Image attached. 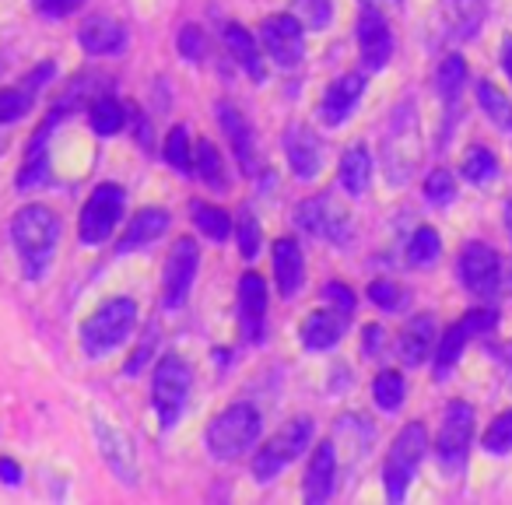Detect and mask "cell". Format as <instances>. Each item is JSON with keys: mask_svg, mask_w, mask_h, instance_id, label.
Returning a JSON list of instances; mask_svg holds the SVG:
<instances>
[{"mask_svg": "<svg viewBox=\"0 0 512 505\" xmlns=\"http://www.w3.org/2000/svg\"><path fill=\"white\" fill-rule=\"evenodd\" d=\"M190 214H193V221H197L200 232H204L207 239L221 242V239H228V232H232V218H228V214L221 211V207H214V204H193Z\"/></svg>", "mask_w": 512, "mask_h": 505, "instance_id": "34", "label": "cell"}, {"mask_svg": "<svg viewBox=\"0 0 512 505\" xmlns=\"http://www.w3.org/2000/svg\"><path fill=\"white\" fill-rule=\"evenodd\" d=\"M165 162L179 172H193V162H190V134L186 127H172L169 137H165Z\"/></svg>", "mask_w": 512, "mask_h": 505, "instance_id": "38", "label": "cell"}, {"mask_svg": "<svg viewBox=\"0 0 512 505\" xmlns=\"http://www.w3.org/2000/svg\"><path fill=\"white\" fill-rule=\"evenodd\" d=\"M299 8V22L306 29H327L330 18H334V4L330 0H295Z\"/></svg>", "mask_w": 512, "mask_h": 505, "instance_id": "40", "label": "cell"}, {"mask_svg": "<svg viewBox=\"0 0 512 505\" xmlns=\"http://www.w3.org/2000/svg\"><path fill=\"white\" fill-rule=\"evenodd\" d=\"M442 253V239L435 228H418V232L411 235V246H407V260H411L414 267H432L435 260H439Z\"/></svg>", "mask_w": 512, "mask_h": 505, "instance_id": "33", "label": "cell"}, {"mask_svg": "<svg viewBox=\"0 0 512 505\" xmlns=\"http://www.w3.org/2000/svg\"><path fill=\"white\" fill-rule=\"evenodd\" d=\"M463 176L477 186L491 183V179L498 176V158L491 155L488 148H470L467 155H463Z\"/></svg>", "mask_w": 512, "mask_h": 505, "instance_id": "35", "label": "cell"}, {"mask_svg": "<svg viewBox=\"0 0 512 505\" xmlns=\"http://www.w3.org/2000/svg\"><path fill=\"white\" fill-rule=\"evenodd\" d=\"M404 376L400 372H379L376 383H372V397H376V404L383 407V411H397L400 404H404Z\"/></svg>", "mask_w": 512, "mask_h": 505, "instance_id": "36", "label": "cell"}, {"mask_svg": "<svg viewBox=\"0 0 512 505\" xmlns=\"http://www.w3.org/2000/svg\"><path fill=\"white\" fill-rule=\"evenodd\" d=\"M379 337H383V330H379V327H365V351H376Z\"/></svg>", "mask_w": 512, "mask_h": 505, "instance_id": "49", "label": "cell"}, {"mask_svg": "<svg viewBox=\"0 0 512 505\" xmlns=\"http://www.w3.org/2000/svg\"><path fill=\"white\" fill-rule=\"evenodd\" d=\"M505 372H509V383H512V344H509V351H505Z\"/></svg>", "mask_w": 512, "mask_h": 505, "instance_id": "51", "label": "cell"}, {"mask_svg": "<svg viewBox=\"0 0 512 505\" xmlns=\"http://www.w3.org/2000/svg\"><path fill=\"white\" fill-rule=\"evenodd\" d=\"M225 46H228V53H232V57L239 60L242 71H249L256 81L264 78V64H260L256 43H253V36H249V32L242 29V25H228V29H225Z\"/></svg>", "mask_w": 512, "mask_h": 505, "instance_id": "29", "label": "cell"}, {"mask_svg": "<svg viewBox=\"0 0 512 505\" xmlns=\"http://www.w3.org/2000/svg\"><path fill=\"white\" fill-rule=\"evenodd\" d=\"M432 344H435V320L432 316H418L404 327L400 334V358L407 365H421L428 355H432Z\"/></svg>", "mask_w": 512, "mask_h": 505, "instance_id": "27", "label": "cell"}, {"mask_svg": "<svg viewBox=\"0 0 512 505\" xmlns=\"http://www.w3.org/2000/svg\"><path fill=\"white\" fill-rule=\"evenodd\" d=\"M369 299L376 302L379 309H397L400 302H404V295H400V288L393 285V281H372V288H369Z\"/></svg>", "mask_w": 512, "mask_h": 505, "instance_id": "43", "label": "cell"}, {"mask_svg": "<svg viewBox=\"0 0 512 505\" xmlns=\"http://www.w3.org/2000/svg\"><path fill=\"white\" fill-rule=\"evenodd\" d=\"M337 488V446L334 442H320L309 460L306 481H302V495L309 505H323Z\"/></svg>", "mask_w": 512, "mask_h": 505, "instance_id": "17", "label": "cell"}, {"mask_svg": "<svg viewBox=\"0 0 512 505\" xmlns=\"http://www.w3.org/2000/svg\"><path fill=\"white\" fill-rule=\"evenodd\" d=\"M200 267V249L190 235L176 239L169 260H165V274H162V306L165 309H179L186 302L193 288V278H197Z\"/></svg>", "mask_w": 512, "mask_h": 505, "instance_id": "10", "label": "cell"}, {"mask_svg": "<svg viewBox=\"0 0 512 505\" xmlns=\"http://www.w3.org/2000/svg\"><path fill=\"white\" fill-rule=\"evenodd\" d=\"M299 225L309 228L313 235H323V239L330 242H348V214H344V207L337 204L330 193H323V197H313L309 204L299 207Z\"/></svg>", "mask_w": 512, "mask_h": 505, "instance_id": "14", "label": "cell"}, {"mask_svg": "<svg viewBox=\"0 0 512 505\" xmlns=\"http://www.w3.org/2000/svg\"><path fill=\"white\" fill-rule=\"evenodd\" d=\"M383 158H386V179L390 183H407L421 158V134H418V116H414V106L404 102L397 109L390 123V134H386L383 144Z\"/></svg>", "mask_w": 512, "mask_h": 505, "instance_id": "5", "label": "cell"}, {"mask_svg": "<svg viewBox=\"0 0 512 505\" xmlns=\"http://www.w3.org/2000/svg\"><path fill=\"white\" fill-rule=\"evenodd\" d=\"M463 81H467V64H463V57L449 53V57L439 64V74H435L439 95L446 102H456V99H460V92H463Z\"/></svg>", "mask_w": 512, "mask_h": 505, "instance_id": "31", "label": "cell"}, {"mask_svg": "<svg viewBox=\"0 0 512 505\" xmlns=\"http://www.w3.org/2000/svg\"><path fill=\"white\" fill-rule=\"evenodd\" d=\"M425 449H428V432L418 421H411V425L393 439V449L383 467V484H386L390 502H404L407 488H411V481H414V470L425 460Z\"/></svg>", "mask_w": 512, "mask_h": 505, "instance_id": "4", "label": "cell"}, {"mask_svg": "<svg viewBox=\"0 0 512 505\" xmlns=\"http://www.w3.org/2000/svg\"><path fill=\"white\" fill-rule=\"evenodd\" d=\"M36 4V11L39 15H46V18H64V15H71V11H78L85 0H32Z\"/></svg>", "mask_w": 512, "mask_h": 505, "instance_id": "45", "label": "cell"}, {"mask_svg": "<svg viewBox=\"0 0 512 505\" xmlns=\"http://www.w3.org/2000/svg\"><path fill=\"white\" fill-rule=\"evenodd\" d=\"M267 320V285L260 274H242L239 278V327L242 337L253 344L264 341Z\"/></svg>", "mask_w": 512, "mask_h": 505, "instance_id": "16", "label": "cell"}, {"mask_svg": "<svg viewBox=\"0 0 512 505\" xmlns=\"http://www.w3.org/2000/svg\"><path fill=\"white\" fill-rule=\"evenodd\" d=\"M179 50H183L186 60H200V53H204V32L186 25L183 36H179Z\"/></svg>", "mask_w": 512, "mask_h": 505, "instance_id": "46", "label": "cell"}, {"mask_svg": "<svg viewBox=\"0 0 512 505\" xmlns=\"http://www.w3.org/2000/svg\"><path fill=\"white\" fill-rule=\"evenodd\" d=\"M358 50H362V60L372 67V71L390 64L393 32H390V25H386L383 11L365 8L362 15H358Z\"/></svg>", "mask_w": 512, "mask_h": 505, "instance_id": "15", "label": "cell"}, {"mask_svg": "<svg viewBox=\"0 0 512 505\" xmlns=\"http://www.w3.org/2000/svg\"><path fill=\"white\" fill-rule=\"evenodd\" d=\"M285 151H288V162H292V172L299 179H313L323 165V155H320V141H316L313 130H306L302 123L288 127L285 134Z\"/></svg>", "mask_w": 512, "mask_h": 505, "instance_id": "20", "label": "cell"}, {"mask_svg": "<svg viewBox=\"0 0 512 505\" xmlns=\"http://www.w3.org/2000/svg\"><path fill=\"white\" fill-rule=\"evenodd\" d=\"M169 228V214L158 211V207H144V211L134 214V221L127 225V232H123L120 239V253H130L134 246H148V242H155L158 235Z\"/></svg>", "mask_w": 512, "mask_h": 505, "instance_id": "24", "label": "cell"}, {"mask_svg": "<svg viewBox=\"0 0 512 505\" xmlns=\"http://www.w3.org/2000/svg\"><path fill=\"white\" fill-rule=\"evenodd\" d=\"M313 418H292L285 428H281L278 435H274L271 442H267L260 453L253 456V474L260 484L274 481V477L281 474V470L288 467L292 460H299L302 453H306V446L313 442Z\"/></svg>", "mask_w": 512, "mask_h": 505, "instance_id": "6", "label": "cell"}, {"mask_svg": "<svg viewBox=\"0 0 512 505\" xmlns=\"http://www.w3.org/2000/svg\"><path fill=\"white\" fill-rule=\"evenodd\" d=\"M495 327H498L495 309H470L460 323H453V327L439 337V351H435V379H446L449 372L456 369V362H460L463 348H467L474 337L491 334Z\"/></svg>", "mask_w": 512, "mask_h": 505, "instance_id": "9", "label": "cell"}, {"mask_svg": "<svg viewBox=\"0 0 512 505\" xmlns=\"http://www.w3.org/2000/svg\"><path fill=\"white\" fill-rule=\"evenodd\" d=\"M362 92H365V78H358V74H344V78H337L320 102V120L327 123V127H341V123L351 116V109L358 106Z\"/></svg>", "mask_w": 512, "mask_h": 505, "instance_id": "18", "label": "cell"}, {"mask_svg": "<svg viewBox=\"0 0 512 505\" xmlns=\"http://www.w3.org/2000/svg\"><path fill=\"white\" fill-rule=\"evenodd\" d=\"M193 172H197L207 186H214V190H225L228 186L225 165H221V155L214 151L211 141H197V162H193Z\"/></svg>", "mask_w": 512, "mask_h": 505, "instance_id": "32", "label": "cell"}, {"mask_svg": "<svg viewBox=\"0 0 512 505\" xmlns=\"http://www.w3.org/2000/svg\"><path fill=\"white\" fill-rule=\"evenodd\" d=\"M239 246H242V257L253 260L256 249H260V225L249 211L239 214Z\"/></svg>", "mask_w": 512, "mask_h": 505, "instance_id": "42", "label": "cell"}, {"mask_svg": "<svg viewBox=\"0 0 512 505\" xmlns=\"http://www.w3.org/2000/svg\"><path fill=\"white\" fill-rule=\"evenodd\" d=\"M344 327H348V316L344 313H337V309H316L302 323V344L313 351H327L344 337Z\"/></svg>", "mask_w": 512, "mask_h": 505, "instance_id": "22", "label": "cell"}, {"mask_svg": "<svg viewBox=\"0 0 512 505\" xmlns=\"http://www.w3.org/2000/svg\"><path fill=\"white\" fill-rule=\"evenodd\" d=\"M11 235H15V246L22 253L25 274L32 281H39L46 274V267L53 264V253H57L60 239V221L50 207L29 204L11 218Z\"/></svg>", "mask_w": 512, "mask_h": 505, "instance_id": "1", "label": "cell"}, {"mask_svg": "<svg viewBox=\"0 0 512 505\" xmlns=\"http://www.w3.org/2000/svg\"><path fill=\"white\" fill-rule=\"evenodd\" d=\"M505 228H509V239H512V197H509V204H505Z\"/></svg>", "mask_w": 512, "mask_h": 505, "instance_id": "50", "label": "cell"}, {"mask_svg": "<svg viewBox=\"0 0 512 505\" xmlns=\"http://www.w3.org/2000/svg\"><path fill=\"white\" fill-rule=\"evenodd\" d=\"M372 183V158L365 148H351L348 155L341 158V186L351 193V197H362Z\"/></svg>", "mask_w": 512, "mask_h": 505, "instance_id": "28", "label": "cell"}, {"mask_svg": "<svg viewBox=\"0 0 512 505\" xmlns=\"http://www.w3.org/2000/svg\"><path fill=\"white\" fill-rule=\"evenodd\" d=\"M470 439H474V407L453 400L446 407V418L439 428V442H435V453H439V467L446 477H456L467 467Z\"/></svg>", "mask_w": 512, "mask_h": 505, "instance_id": "7", "label": "cell"}, {"mask_svg": "<svg viewBox=\"0 0 512 505\" xmlns=\"http://www.w3.org/2000/svg\"><path fill=\"white\" fill-rule=\"evenodd\" d=\"M218 123H221V134L232 141V151L235 158H239V165L246 172H253V162H256V144H253V130H249V123L242 120V113L232 106V102H218Z\"/></svg>", "mask_w": 512, "mask_h": 505, "instance_id": "21", "label": "cell"}, {"mask_svg": "<svg viewBox=\"0 0 512 505\" xmlns=\"http://www.w3.org/2000/svg\"><path fill=\"white\" fill-rule=\"evenodd\" d=\"M484 449L495 456L512 453V411H502L488 425V432H484Z\"/></svg>", "mask_w": 512, "mask_h": 505, "instance_id": "39", "label": "cell"}, {"mask_svg": "<svg viewBox=\"0 0 512 505\" xmlns=\"http://www.w3.org/2000/svg\"><path fill=\"white\" fill-rule=\"evenodd\" d=\"M425 197L432 200L435 207H446L449 200L456 197V179H453V172L435 169L432 176L425 179Z\"/></svg>", "mask_w": 512, "mask_h": 505, "instance_id": "41", "label": "cell"}, {"mask_svg": "<svg viewBox=\"0 0 512 505\" xmlns=\"http://www.w3.org/2000/svg\"><path fill=\"white\" fill-rule=\"evenodd\" d=\"M137 323V306L130 299H109L106 306H99L81 327V348L92 358L109 355L113 348H120L130 337Z\"/></svg>", "mask_w": 512, "mask_h": 505, "instance_id": "3", "label": "cell"}, {"mask_svg": "<svg viewBox=\"0 0 512 505\" xmlns=\"http://www.w3.org/2000/svg\"><path fill=\"white\" fill-rule=\"evenodd\" d=\"M460 281L474 295H495L502 281V260L488 242H470L460 253Z\"/></svg>", "mask_w": 512, "mask_h": 505, "instance_id": "13", "label": "cell"}, {"mask_svg": "<svg viewBox=\"0 0 512 505\" xmlns=\"http://www.w3.org/2000/svg\"><path fill=\"white\" fill-rule=\"evenodd\" d=\"M274 278H278L281 295H295L302 281V253L295 239H278L274 242Z\"/></svg>", "mask_w": 512, "mask_h": 505, "instance_id": "26", "label": "cell"}, {"mask_svg": "<svg viewBox=\"0 0 512 505\" xmlns=\"http://www.w3.org/2000/svg\"><path fill=\"white\" fill-rule=\"evenodd\" d=\"M0 477L8 484H18V477H22V470H18L15 460H0Z\"/></svg>", "mask_w": 512, "mask_h": 505, "instance_id": "47", "label": "cell"}, {"mask_svg": "<svg viewBox=\"0 0 512 505\" xmlns=\"http://www.w3.org/2000/svg\"><path fill=\"white\" fill-rule=\"evenodd\" d=\"M302 29H306V25H302L299 18H292V15L267 18L264 29H260L271 60L278 67H285V71H292V67L302 60V53H306V32H302Z\"/></svg>", "mask_w": 512, "mask_h": 505, "instance_id": "12", "label": "cell"}, {"mask_svg": "<svg viewBox=\"0 0 512 505\" xmlns=\"http://www.w3.org/2000/svg\"><path fill=\"white\" fill-rule=\"evenodd\" d=\"M477 102H481L484 116H488L495 127L512 130V102L505 99V95L498 92L491 81H477Z\"/></svg>", "mask_w": 512, "mask_h": 505, "instance_id": "30", "label": "cell"}, {"mask_svg": "<svg viewBox=\"0 0 512 505\" xmlns=\"http://www.w3.org/2000/svg\"><path fill=\"white\" fill-rule=\"evenodd\" d=\"M502 71L509 74V81H512V36L502 39Z\"/></svg>", "mask_w": 512, "mask_h": 505, "instance_id": "48", "label": "cell"}, {"mask_svg": "<svg viewBox=\"0 0 512 505\" xmlns=\"http://www.w3.org/2000/svg\"><path fill=\"white\" fill-rule=\"evenodd\" d=\"M88 116H92L95 134H102V137L116 134V130L123 127V106H120L116 99H109V95L95 99V102H92V109H88Z\"/></svg>", "mask_w": 512, "mask_h": 505, "instance_id": "37", "label": "cell"}, {"mask_svg": "<svg viewBox=\"0 0 512 505\" xmlns=\"http://www.w3.org/2000/svg\"><path fill=\"white\" fill-rule=\"evenodd\" d=\"M323 299H327V302H334V309H337V313H344V316H348V320H351V313H355V295H351L348 288H344V285H337V281H334V285H327V288H323Z\"/></svg>", "mask_w": 512, "mask_h": 505, "instance_id": "44", "label": "cell"}, {"mask_svg": "<svg viewBox=\"0 0 512 505\" xmlns=\"http://www.w3.org/2000/svg\"><path fill=\"white\" fill-rule=\"evenodd\" d=\"M190 369H186L183 358L176 355H165L155 369V383H151V400H155V411L162 428H172L179 421L186 407V397H190Z\"/></svg>", "mask_w": 512, "mask_h": 505, "instance_id": "8", "label": "cell"}, {"mask_svg": "<svg viewBox=\"0 0 512 505\" xmlns=\"http://www.w3.org/2000/svg\"><path fill=\"white\" fill-rule=\"evenodd\" d=\"M123 39L127 36H123L120 22H113V18H106V15L88 18L78 29V43L85 46L88 53H116L123 46Z\"/></svg>", "mask_w": 512, "mask_h": 505, "instance_id": "25", "label": "cell"}, {"mask_svg": "<svg viewBox=\"0 0 512 505\" xmlns=\"http://www.w3.org/2000/svg\"><path fill=\"white\" fill-rule=\"evenodd\" d=\"M50 74H53V67H39L29 81H22L25 88H4V92H0V123L22 120L32 109V99H36V92L43 88V81L50 78Z\"/></svg>", "mask_w": 512, "mask_h": 505, "instance_id": "23", "label": "cell"}, {"mask_svg": "<svg viewBox=\"0 0 512 505\" xmlns=\"http://www.w3.org/2000/svg\"><path fill=\"white\" fill-rule=\"evenodd\" d=\"M120 211H123V190L116 183H102L92 190L88 197L85 211H81V221H78V235L81 242L95 246V242H106L113 225L120 221Z\"/></svg>", "mask_w": 512, "mask_h": 505, "instance_id": "11", "label": "cell"}, {"mask_svg": "<svg viewBox=\"0 0 512 505\" xmlns=\"http://www.w3.org/2000/svg\"><path fill=\"white\" fill-rule=\"evenodd\" d=\"M95 435H99V446L106 463L113 467V474L120 477L123 484H134L137 481V460H134V449H130V439L120 432V428L106 425V421H95Z\"/></svg>", "mask_w": 512, "mask_h": 505, "instance_id": "19", "label": "cell"}, {"mask_svg": "<svg viewBox=\"0 0 512 505\" xmlns=\"http://www.w3.org/2000/svg\"><path fill=\"white\" fill-rule=\"evenodd\" d=\"M260 428H264V421H260L256 407L232 404L207 425V449H211L214 460H239L246 449L256 446Z\"/></svg>", "mask_w": 512, "mask_h": 505, "instance_id": "2", "label": "cell"}]
</instances>
